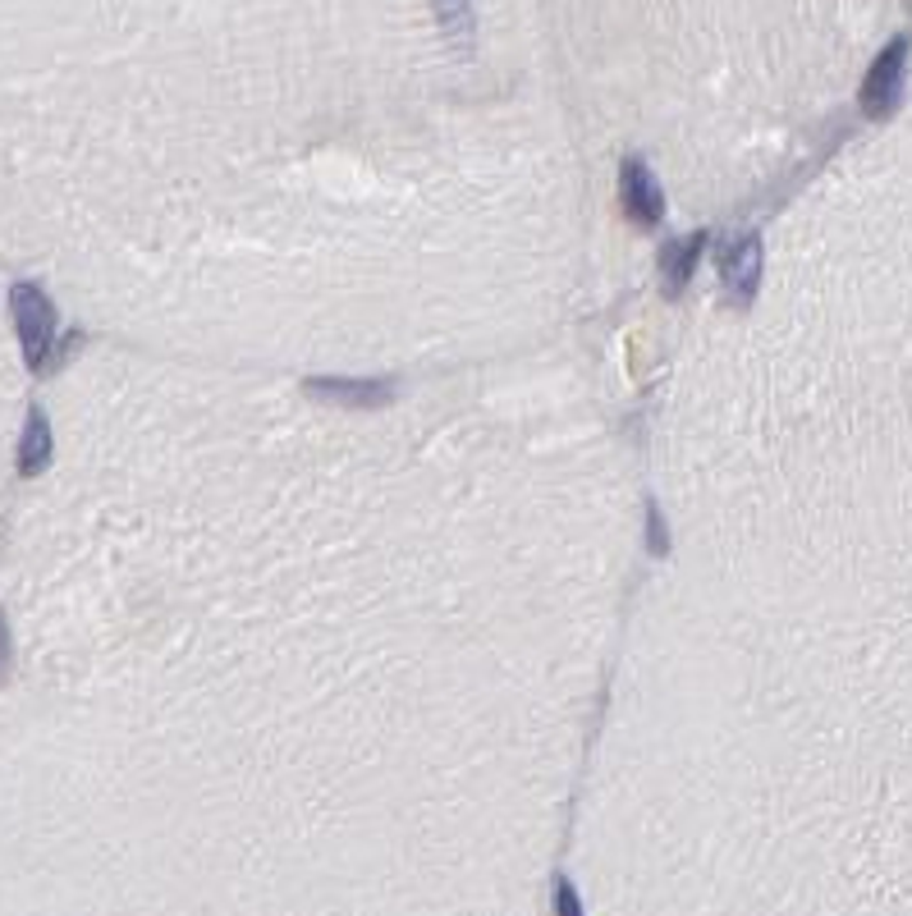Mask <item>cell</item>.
Segmentation results:
<instances>
[{
  "mask_svg": "<svg viewBox=\"0 0 912 916\" xmlns=\"http://www.w3.org/2000/svg\"><path fill=\"white\" fill-rule=\"evenodd\" d=\"M10 317L18 330V348H24V362L33 371L47 367L51 348H55V307L41 294L37 284H14L10 289Z\"/></svg>",
  "mask_w": 912,
  "mask_h": 916,
  "instance_id": "1",
  "label": "cell"
},
{
  "mask_svg": "<svg viewBox=\"0 0 912 916\" xmlns=\"http://www.w3.org/2000/svg\"><path fill=\"white\" fill-rule=\"evenodd\" d=\"M908 47L912 41L908 37H895L889 47L872 60V69H866L862 78V111L872 115V119H885L889 111L899 106V92H903V69H908Z\"/></svg>",
  "mask_w": 912,
  "mask_h": 916,
  "instance_id": "2",
  "label": "cell"
},
{
  "mask_svg": "<svg viewBox=\"0 0 912 916\" xmlns=\"http://www.w3.org/2000/svg\"><path fill=\"white\" fill-rule=\"evenodd\" d=\"M720 284L734 307H748L761 289V239L743 234L720 247Z\"/></svg>",
  "mask_w": 912,
  "mask_h": 916,
  "instance_id": "3",
  "label": "cell"
},
{
  "mask_svg": "<svg viewBox=\"0 0 912 916\" xmlns=\"http://www.w3.org/2000/svg\"><path fill=\"white\" fill-rule=\"evenodd\" d=\"M619 202H624V216L633 225H642V229L660 225V216H666V193H660V179L642 161H624V170H619Z\"/></svg>",
  "mask_w": 912,
  "mask_h": 916,
  "instance_id": "4",
  "label": "cell"
},
{
  "mask_svg": "<svg viewBox=\"0 0 912 916\" xmlns=\"http://www.w3.org/2000/svg\"><path fill=\"white\" fill-rule=\"evenodd\" d=\"M307 394L321 404H335V408H354V412L381 408L395 399V390L385 381H349V377H317V381H307Z\"/></svg>",
  "mask_w": 912,
  "mask_h": 916,
  "instance_id": "5",
  "label": "cell"
},
{
  "mask_svg": "<svg viewBox=\"0 0 912 916\" xmlns=\"http://www.w3.org/2000/svg\"><path fill=\"white\" fill-rule=\"evenodd\" d=\"M701 247H707V234H688V239L666 243V253H660V289H666V298H679L683 289H688Z\"/></svg>",
  "mask_w": 912,
  "mask_h": 916,
  "instance_id": "6",
  "label": "cell"
},
{
  "mask_svg": "<svg viewBox=\"0 0 912 916\" xmlns=\"http://www.w3.org/2000/svg\"><path fill=\"white\" fill-rule=\"evenodd\" d=\"M47 463H51V427H47V412L33 408L24 441H18V472L37 476V472H47Z\"/></svg>",
  "mask_w": 912,
  "mask_h": 916,
  "instance_id": "7",
  "label": "cell"
},
{
  "mask_svg": "<svg viewBox=\"0 0 912 916\" xmlns=\"http://www.w3.org/2000/svg\"><path fill=\"white\" fill-rule=\"evenodd\" d=\"M436 14H441V28L449 37L454 51H472V37H477V14H472V0H436Z\"/></svg>",
  "mask_w": 912,
  "mask_h": 916,
  "instance_id": "8",
  "label": "cell"
},
{
  "mask_svg": "<svg viewBox=\"0 0 912 916\" xmlns=\"http://www.w3.org/2000/svg\"><path fill=\"white\" fill-rule=\"evenodd\" d=\"M647 546H651V555H666V550H670V540H666V518H660L656 505H647Z\"/></svg>",
  "mask_w": 912,
  "mask_h": 916,
  "instance_id": "9",
  "label": "cell"
},
{
  "mask_svg": "<svg viewBox=\"0 0 912 916\" xmlns=\"http://www.w3.org/2000/svg\"><path fill=\"white\" fill-rule=\"evenodd\" d=\"M555 912H559V916H583V903H578V893H573L569 880L555 885Z\"/></svg>",
  "mask_w": 912,
  "mask_h": 916,
  "instance_id": "10",
  "label": "cell"
},
{
  "mask_svg": "<svg viewBox=\"0 0 912 916\" xmlns=\"http://www.w3.org/2000/svg\"><path fill=\"white\" fill-rule=\"evenodd\" d=\"M10 670V628H5V614H0V674Z\"/></svg>",
  "mask_w": 912,
  "mask_h": 916,
  "instance_id": "11",
  "label": "cell"
}]
</instances>
